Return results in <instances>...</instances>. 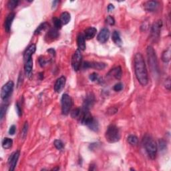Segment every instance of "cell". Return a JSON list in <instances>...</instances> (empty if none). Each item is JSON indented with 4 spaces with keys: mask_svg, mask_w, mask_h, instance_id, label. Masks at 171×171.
I'll return each instance as SVG.
<instances>
[{
    "mask_svg": "<svg viewBox=\"0 0 171 171\" xmlns=\"http://www.w3.org/2000/svg\"><path fill=\"white\" fill-rule=\"evenodd\" d=\"M135 72L137 79L143 86H147L148 82V72L143 55L141 53H136L134 59Z\"/></svg>",
    "mask_w": 171,
    "mask_h": 171,
    "instance_id": "1",
    "label": "cell"
},
{
    "mask_svg": "<svg viewBox=\"0 0 171 171\" xmlns=\"http://www.w3.org/2000/svg\"><path fill=\"white\" fill-rule=\"evenodd\" d=\"M143 143L149 157L152 160L155 159L158 150L157 145L155 141L152 139V137L147 135L144 137Z\"/></svg>",
    "mask_w": 171,
    "mask_h": 171,
    "instance_id": "2",
    "label": "cell"
},
{
    "mask_svg": "<svg viewBox=\"0 0 171 171\" xmlns=\"http://www.w3.org/2000/svg\"><path fill=\"white\" fill-rule=\"evenodd\" d=\"M147 53L148 65H149L150 70L154 74H158V72H159V68H158V59L155 51L152 46H149L147 48Z\"/></svg>",
    "mask_w": 171,
    "mask_h": 171,
    "instance_id": "3",
    "label": "cell"
},
{
    "mask_svg": "<svg viewBox=\"0 0 171 171\" xmlns=\"http://www.w3.org/2000/svg\"><path fill=\"white\" fill-rule=\"evenodd\" d=\"M105 138L109 143H117L120 139V130L116 125L110 124L105 133Z\"/></svg>",
    "mask_w": 171,
    "mask_h": 171,
    "instance_id": "4",
    "label": "cell"
},
{
    "mask_svg": "<svg viewBox=\"0 0 171 171\" xmlns=\"http://www.w3.org/2000/svg\"><path fill=\"white\" fill-rule=\"evenodd\" d=\"M62 104V112L64 115H68L70 112V110L72 107L73 101L72 99L68 94H63L61 99Z\"/></svg>",
    "mask_w": 171,
    "mask_h": 171,
    "instance_id": "5",
    "label": "cell"
},
{
    "mask_svg": "<svg viewBox=\"0 0 171 171\" xmlns=\"http://www.w3.org/2000/svg\"><path fill=\"white\" fill-rule=\"evenodd\" d=\"M162 26V20H158L157 22H154L151 28L150 32V39L153 42H157L159 40L160 31Z\"/></svg>",
    "mask_w": 171,
    "mask_h": 171,
    "instance_id": "6",
    "label": "cell"
},
{
    "mask_svg": "<svg viewBox=\"0 0 171 171\" xmlns=\"http://www.w3.org/2000/svg\"><path fill=\"white\" fill-rule=\"evenodd\" d=\"M79 118L81 124L84 125L88 126L93 122L94 120L92 115L90 114V110H84V109H82L81 110Z\"/></svg>",
    "mask_w": 171,
    "mask_h": 171,
    "instance_id": "7",
    "label": "cell"
},
{
    "mask_svg": "<svg viewBox=\"0 0 171 171\" xmlns=\"http://www.w3.org/2000/svg\"><path fill=\"white\" fill-rule=\"evenodd\" d=\"M82 55L80 49L76 50L72 57V66L75 71H78L82 65Z\"/></svg>",
    "mask_w": 171,
    "mask_h": 171,
    "instance_id": "8",
    "label": "cell"
},
{
    "mask_svg": "<svg viewBox=\"0 0 171 171\" xmlns=\"http://www.w3.org/2000/svg\"><path fill=\"white\" fill-rule=\"evenodd\" d=\"M14 83L13 81L7 82L5 85L3 86L1 90V98L2 100H6L9 98L10 94H11L14 90Z\"/></svg>",
    "mask_w": 171,
    "mask_h": 171,
    "instance_id": "9",
    "label": "cell"
},
{
    "mask_svg": "<svg viewBox=\"0 0 171 171\" xmlns=\"http://www.w3.org/2000/svg\"><path fill=\"white\" fill-rule=\"evenodd\" d=\"M83 68H94L98 70H104L106 67V64L102 62H84L82 64Z\"/></svg>",
    "mask_w": 171,
    "mask_h": 171,
    "instance_id": "10",
    "label": "cell"
},
{
    "mask_svg": "<svg viewBox=\"0 0 171 171\" xmlns=\"http://www.w3.org/2000/svg\"><path fill=\"white\" fill-rule=\"evenodd\" d=\"M20 157V151L14 152L10 155L9 159H8V164H9V170L13 171L15 169L16 165H17L18 159Z\"/></svg>",
    "mask_w": 171,
    "mask_h": 171,
    "instance_id": "11",
    "label": "cell"
},
{
    "mask_svg": "<svg viewBox=\"0 0 171 171\" xmlns=\"http://www.w3.org/2000/svg\"><path fill=\"white\" fill-rule=\"evenodd\" d=\"M94 102H95V97H94V94L92 93L88 94L84 101L82 109L90 110V109L94 106Z\"/></svg>",
    "mask_w": 171,
    "mask_h": 171,
    "instance_id": "12",
    "label": "cell"
},
{
    "mask_svg": "<svg viewBox=\"0 0 171 171\" xmlns=\"http://www.w3.org/2000/svg\"><path fill=\"white\" fill-rule=\"evenodd\" d=\"M110 31H109L108 28H103L99 32L97 36V40L99 42L102 43V44H104V43H106L108 40L109 38H110Z\"/></svg>",
    "mask_w": 171,
    "mask_h": 171,
    "instance_id": "13",
    "label": "cell"
},
{
    "mask_svg": "<svg viewBox=\"0 0 171 171\" xmlns=\"http://www.w3.org/2000/svg\"><path fill=\"white\" fill-rule=\"evenodd\" d=\"M160 3L156 1H148L144 3V8L147 11L154 12L156 11L159 7Z\"/></svg>",
    "mask_w": 171,
    "mask_h": 171,
    "instance_id": "14",
    "label": "cell"
},
{
    "mask_svg": "<svg viewBox=\"0 0 171 171\" xmlns=\"http://www.w3.org/2000/svg\"><path fill=\"white\" fill-rule=\"evenodd\" d=\"M66 85V78L64 76H61L56 80L54 84V90L57 93H59L62 91Z\"/></svg>",
    "mask_w": 171,
    "mask_h": 171,
    "instance_id": "15",
    "label": "cell"
},
{
    "mask_svg": "<svg viewBox=\"0 0 171 171\" xmlns=\"http://www.w3.org/2000/svg\"><path fill=\"white\" fill-rule=\"evenodd\" d=\"M14 18H15V14L14 12H11L6 17L5 23H4V28H5L6 32L9 33L11 30L12 22H13Z\"/></svg>",
    "mask_w": 171,
    "mask_h": 171,
    "instance_id": "16",
    "label": "cell"
},
{
    "mask_svg": "<svg viewBox=\"0 0 171 171\" xmlns=\"http://www.w3.org/2000/svg\"><path fill=\"white\" fill-rule=\"evenodd\" d=\"M36 50V46L35 44H31L28 48L26 49V50L25 51L24 53V60L25 62L28 61V59L32 58V55L35 53V51Z\"/></svg>",
    "mask_w": 171,
    "mask_h": 171,
    "instance_id": "17",
    "label": "cell"
},
{
    "mask_svg": "<svg viewBox=\"0 0 171 171\" xmlns=\"http://www.w3.org/2000/svg\"><path fill=\"white\" fill-rule=\"evenodd\" d=\"M97 30L94 27H90L89 28L86 29L84 32V36L86 40H91L95 37Z\"/></svg>",
    "mask_w": 171,
    "mask_h": 171,
    "instance_id": "18",
    "label": "cell"
},
{
    "mask_svg": "<svg viewBox=\"0 0 171 171\" xmlns=\"http://www.w3.org/2000/svg\"><path fill=\"white\" fill-rule=\"evenodd\" d=\"M32 69H33V59L31 58L28 59V61L25 62L24 65V70L26 75L28 77H30V76L32 75Z\"/></svg>",
    "mask_w": 171,
    "mask_h": 171,
    "instance_id": "19",
    "label": "cell"
},
{
    "mask_svg": "<svg viewBox=\"0 0 171 171\" xmlns=\"http://www.w3.org/2000/svg\"><path fill=\"white\" fill-rule=\"evenodd\" d=\"M77 44L80 50H84L86 49L85 38L83 34H80L77 38Z\"/></svg>",
    "mask_w": 171,
    "mask_h": 171,
    "instance_id": "20",
    "label": "cell"
},
{
    "mask_svg": "<svg viewBox=\"0 0 171 171\" xmlns=\"http://www.w3.org/2000/svg\"><path fill=\"white\" fill-rule=\"evenodd\" d=\"M109 74H111V75L114 76L116 79L120 80L121 77H122V69H121V67L118 66L111 70V71L109 72Z\"/></svg>",
    "mask_w": 171,
    "mask_h": 171,
    "instance_id": "21",
    "label": "cell"
},
{
    "mask_svg": "<svg viewBox=\"0 0 171 171\" xmlns=\"http://www.w3.org/2000/svg\"><path fill=\"white\" fill-rule=\"evenodd\" d=\"M112 39L113 40V42L116 45H117L118 46H121L122 44V41L121 40V38H120V33L118 32H117V31H114V32H113L112 34Z\"/></svg>",
    "mask_w": 171,
    "mask_h": 171,
    "instance_id": "22",
    "label": "cell"
},
{
    "mask_svg": "<svg viewBox=\"0 0 171 171\" xmlns=\"http://www.w3.org/2000/svg\"><path fill=\"white\" fill-rule=\"evenodd\" d=\"M60 21L62 25H66L70 21L71 16L68 12H63L60 16Z\"/></svg>",
    "mask_w": 171,
    "mask_h": 171,
    "instance_id": "23",
    "label": "cell"
},
{
    "mask_svg": "<svg viewBox=\"0 0 171 171\" xmlns=\"http://www.w3.org/2000/svg\"><path fill=\"white\" fill-rule=\"evenodd\" d=\"M170 54H171V51L170 48H168L166 49V50H164L163 52H162V62H164V63L169 62L170 60Z\"/></svg>",
    "mask_w": 171,
    "mask_h": 171,
    "instance_id": "24",
    "label": "cell"
},
{
    "mask_svg": "<svg viewBox=\"0 0 171 171\" xmlns=\"http://www.w3.org/2000/svg\"><path fill=\"white\" fill-rule=\"evenodd\" d=\"M13 141L9 138H5L2 141V147L4 149H9L12 147Z\"/></svg>",
    "mask_w": 171,
    "mask_h": 171,
    "instance_id": "25",
    "label": "cell"
},
{
    "mask_svg": "<svg viewBox=\"0 0 171 171\" xmlns=\"http://www.w3.org/2000/svg\"><path fill=\"white\" fill-rule=\"evenodd\" d=\"M48 36L49 39H51V40H53V39L57 38V37L59 36V32L58 30L54 28H51L49 30L48 33Z\"/></svg>",
    "mask_w": 171,
    "mask_h": 171,
    "instance_id": "26",
    "label": "cell"
},
{
    "mask_svg": "<svg viewBox=\"0 0 171 171\" xmlns=\"http://www.w3.org/2000/svg\"><path fill=\"white\" fill-rule=\"evenodd\" d=\"M127 141L130 145L136 146L138 145L139 139H138V137H136L135 135H130L129 137L127 138Z\"/></svg>",
    "mask_w": 171,
    "mask_h": 171,
    "instance_id": "27",
    "label": "cell"
},
{
    "mask_svg": "<svg viewBox=\"0 0 171 171\" xmlns=\"http://www.w3.org/2000/svg\"><path fill=\"white\" fill-rule=\"evenodd\" d=\"M49 26V24L48 23H46V22H44V23H42L41 24L40 26L38 27V28L36 29V30L35 31V33L34 34L35 35H38L40 34L41 32H42V31H44L46 30V29L48 28V26Z\"/></svg>",
    "mask_w": 171,
    "mask_h": 171,
    "instance_id": "28",
    "label": "cell"
},
{
    "mask_svg": "<svg viewBox=\"0 0 171 171\" xmlns=\"http://www.w3.org/2000/svg\"><path fill=\"white\" fill-rule=\"evenodd\" d=\"M19 3L18 0H9L7 3V8L10 10H12L17 7Z\"/></svg>",
    "mask_w": 171,
    "mask_h": 171,
    "instance_id": "29",
    "label": "cell"
},
{
    "mask_svg": "<svg viewBox=\"0 0 171 171\" xmlns=\"http://www.w3.org/2000/svg\"><path fill=\"white\" fill-rule=\"evenodd\" d=\"M52 21L53 25H54V28L57 29V30H60L62 28V24L60 20L57 18H53Z\"/></svg>",
    "mask_w": 171,
    "mask_h": 171,
    "instance_id": "30",
    "label": "cell"
},
{
    "mask_svg": "<svg viewBox=\"0 0 171 171\" xmlns=\"http://www.w3.org/2000/svg\"><path fill=\"white\" fill-rule=\"evenodd\" d=\"M7 109V104H4L2 105L1 107V109H0V119H1V120H3L4 116H5Z\"/></svg>",
    "mask_w": 171,
    "mask_h": 171,
    "instance_id": "31",
    "label": "cell"
},
{
    "mask_svg": "<svg viewBox=\"0 0 171 171\" xmlns=\"http://www.w3.org/2000/svg\"><path fill=\"white\" fill-rule=\"evenodd\" d=\"M88 127H89L92 130L96 132L98 130V128H99L98 123L96 120H94L93 122H92L89 126H88Z\"/></svg>",
    "mask_w": 171,
    "mask_h": 171,
    "instance_id": "32",
    "label": "cell"
},
{
    "mask_svg": "<svg viewBox=\"0 0 171 171\" xmlns=\"http://www.w3.org/2000/svg\"><path fill=\"white\" fill-rule=\"evenodd\" d=\"M28 122H26L24 124V128H23V129H22V139H26V137L27 136V133H28Z\"/></svg>",
    "mask_w": 171,
    "mask_h": 171,
    "instance_id": "33",
    "label": "cell"
},
{
    "mask_svg": "<svg viewBox=\"0 0 171 171\" xmlns=\"http://www.w3.org/2000/svg\"><path fill=\"white\" fill-rule=\"evenodd\" d=\"M53 145H54L55 147L57 148V150H62L64 148V144L62 141L60 140H55L54 141V143H53Z\"/></svg>",
    "mask_w": 171,
    "mask_h": 171,
    "instance_id": "34",
    "label": "cell"
},
{
    "mask_svg": "<svg viewBox=\"0 0 171 171\" xmlns=\"http://www.w3.org/2000/svg\"><path fill=\"white\" fill-rule=\"evenodd\" d=\"M80 112H81V110H80V108H75L74 110H73L72 111L71 116L74 118H78V117H79V116H80Z\"/></svg>",
    "mask_w": 171,
    "mask_h": 171,
    "instance_id": "35",
    "label": "cell"
},
{
    "mask_svg": "<svg viewBox=\"0 0 171 171\" xmlns=\"http://www.w3.org/2000/svg\"><path fill=\"white\" fill-rule=\"evenodd\" d=\"M106 22L108 24L110 25V26H114L115 24V20L114 19V18L112 17V16H109L106 19Z\"/></svg>",
    "mask_w": 171,
    "mask_h": 171,
    "instance_id": "36",
    "label": "cell"
},
{
    "mask_svg": "<svg viewBox=\"0 0 171 171\" xmlns=\"http://www.w3.org/2000/svg\"><path fill=\"white\" fill-rule=\"evenodd\" d=\"M159 148L161 151H163L166 148V143L164 140H160L159 141Z\"/></svg>",
    "mask_w": 171,
    "mask_h": 171,
    "instance_id": "37",
    "label": "cell"
},
{
    "mask_svg": "<svg viewBox=\"0 0 171 171\" xmlns=\"http://www.w3.org/2000/svg\"><path fill=\"white\" fill-rule=\"evenodd\" d=\"M16 112H17L18 116H21L22 115V110L21 106H20V105L18 102H17L16 104Z\"/></svg>",
    "mask_w": 171,
    "mask_h": 171,
    "instance_id": "38",
    "label": "cell"
},
{
    "mask_svg": "<svg viewBox=\"0 0 171 171\" xmlns=\"http://www.w3.org/2000/svg\"><path fill=\"white\" fill-rule=\"evenodd\" d=\"M47 62H47V60L44 57H40V58H39V64H40L41 67H44L46 65Z\"/></svg>",
    "mask_w": 171,
    "mask_h": 171,
    "instance_id": "39",
    "label": "cell"
},
{
    "mask_svg": "<svg viewBox=\"0 0 171 171\" xmlns=\"http://www.w3.org/2000/svg\"><path fill=\"white\" fill-rule=\"evenodd\" d=\"M114 88V90L116 92L121 91L123 88V84L122 83H118L114 86V88Z\"/></svg>",
    "mask_w": 171,
    "mask_h": 171,
    "instance_id": "40",
    "label": "cell"
},
{
    "mask_svg": "<svg viewBox=\"0 0 171 171\" xmlns=\"http://www.w3.org/2000/svg\"><path fill=\"white\" fill-rule=\"evenodd\" d=\"M89 78H90V80H91V81H92V82L96 81V80H97L98 78V74H96L95 72L91 74L90 75V76H89Z\"/></svg>",
    "mask_w": 171,
    "mask_h": 171,
    "instance_id": "41",
    "label": "cell"
},
{
    "mask_svg": "<svg viewBox=\"0 0 171 171\" xmlns=\"http://www.w3.org/2000/svg\"><path fill=\"white\" fill-rule=\"evenodd\" d=\"M170 86H171V83H170V77H168L167 79L165 80V83H164V86L166 89L170 90Z\"/></svg>",
    "mask_w": 171,
    "mask_h": 171,
    "instance_id": "42",
    "label": "cell"
},
{
    "mask_svg": "<svg viewBox=\"0 0 171 171\" xmlns=\"http://www.w3.org/2000/svg\"><path fill=\"white\" fill-rule=\"evenodd\" d=\"M16 127L15 125H12L11 127L9 128V134L10 135H14V134L16 132Z\"/></svg>",
    "mask_w": 171,
    "mask_h": 171,
    "instance_id": "43",
    "label": "cell"
},
{
    "mask_svg": "<svg viewBox=\"0 0 171 171\" xmlns=\"http://www.w3.org/2000/svg\"><path fill=\"white\" fill-rule=\"evenodd\" d=\"M47 51H48L49 54H51V55H52V56H55V51L53 48H50V49H48Z\"/></svg>",
    "mask_w": 171,
    "mask_h": 171,
    "instance_id": "44",
    "label": "cell"
},
{
    "mask_svg": "<svg viewBox=\"0 0 171 171\" xmlns=\"http://www.w3.org/2000/svg\"><path fill=\"white\" fill-rule=\"evenodd\" d=\"M114 9V6L112 4H109L108 6V11H112L113 9Z\"/></svg>",
    "mask_w": 171,
    "mask_h": 171,
    "instance_id": "45",
    "label": "cell"
},
{
    "mask_svg": "<svg viewBox=\"0 0 171 171\" xmlns=\"http://www.w3.org/2000/svg\"><path fill=\"white\" fill-rule=\"evenodd\" d=\"M59 1H54L53 2V6L52 8H55L57 6V3H58Z\"/></svg>",
    "mask_w": 171,
    "mask_h": 171,
    "instance_id": "46",
    "label": "cell"
},
{
    "mask_svg": "<svg viewBox=\"0 0 171 171\" xmlns=\"http://www.w3.org/2000/svg\"><path fill=\"white\" fill-rule=\"evenodd\" d=\"M59 169V166H57V168H52V169H51V170H58Z\"/></svg>",
    "mask_w": 171,
    "mask_h": 171,
    "instance_id": "47",
    "label": "cell"
},
{
    "mask_svg": "<svg viewBox=\"0 0 171 171\" xmlns=\"http://www.w3.org/2000/svg\"><path fill=\"white\" fill-rule=\"evenodd\" d=\"M40 79L42 80V78H44V76H43V73H40Z\"/></svg>",
    "mask_w": 171,
    "mask_h": 171,
    "instance_id": "48",
    "label": "cell"
}]
</instances>
